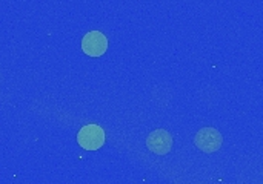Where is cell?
<instances>
[{
  "label": "cell",
  "instance_id": "6da1fadb",
  "mask_svg": "<svg viewBox=\"0 0 263 184\" xmlns=\"http://www.w3.org/2000/svg\"><path fill=\"white\" fill-rule=\"evenodd\" d=\"M77 141L86 151H97L105 143V131L99 125H86L79 131Z\"/></svg>",
  "mask_w": 263,
  "mask_h": 184
},
{
  "label": "cell",
  "instance_id": "7a4b0ae2",
  "mask_svg": "<svg viewBox=\"0 0 263 184\" xmlns=\"http://www.w3.org/2000/svg\"><path fill=\"white\" fill-rule=\"evenodd\" d=\"M194 143H196V146L202 152L213 154V152L220 149V146L223 143V138H222V134L217 129H214V128H203L194 137Z\"/></svg>",
  "mask_w": 263,
  "mask_h": 184
},
{
  "label": "cell",
  "instance_id": "3957f363",
  "mask_svg": "<svg viewBox=\"0 0 263 184\" xmlns=\"http://www.w3.org/2000/svg\"><path fill=\"white\" fill-rule=\"evenodd\" d=\"M82 49L89 57H100L108 49V38L100 31H89L82 38Z\"/></svg>",
  "mask_w": 263,
  "mask_h": 184
},
{
  "label": "cell",
  "instance_id": "277c9868",
  "mask_svg": "<svg viewBox=\"0 0 263 184\" xmlns=\"http://www.w3.org/2000/svg\"><path fill=\"white\" fill-rule=\"evenodd\" d=\"M146 146L153 154L166 155L173 149V137L165 129H156L148 135Z\"/></svg>",
  "mask_w": 263,
  "mask_h": 184
}]
</instances>
